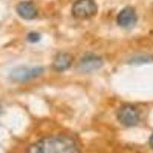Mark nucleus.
I'll return each mask as SVG.
<instances>
[{
	"instance_id": "nucleus-11",
	"label": "nucleus",
	"mask_w": 153,
	"mask_h": 153,
	"mask_svg": "<svg viewBox=\"0 0 153 153\" xmlns=\"http://www.w3.org/2000/svg\"><path fill=\"white\" fill-rule=\"evenodd\" d=\"M0 110H2V106H0Z\"/></svg>"
},
{
	"instance_id": "nucleus-7",
	"label": "nucleus",
	"mask_w": 153,
	"mask_h": 153,
	"mask_svg": "<svg viewBox=\"0 0 153 153\" xmlns=\"http://www.w3.org/2000/svg\"><path fill=\"white\" fill-rule=\"evenodd\" d=\"M17 14L25 19V20H34L37 16H38V11H37V6L32 3V2H20L16 8Z\"/></svg>"
},
{
	"instance_id": "nucleus-6",
	"label": "nucleus",
	"mask_w": 153,
	"mask_h": 153,
	"mask_svg": "<svg viewBox=\"0 0 153 153\" xmlns=\"http://www.w3.org/2000/svg\"><path fill=\"white\" fill-rule=\"evenodd\" d=\"M104 61L101 57H97L94 54H87L86 57H83L80 60V69L83 72H94V71H98L100 68H103Z\"/></svg>"
},
{
	"instance_id": "nucleus-5",
	"label": "nucleus",
	"mask_w": 153,
	"mask_h": 153,
	"mask_svg": "<svg viewBox=\"0 0 153 153\" xmlns=\"http://www.w3.org/2000/svg\"><path fill=\"white\" fill-rule=\"evenodd\" d=\"M138 16H136V11L133 8H124L118 12L117 16V23L120 25L121 28H132L133 25L136 23Z\"/></svg>"
},
{
	"instance_id": "nucleus-10",
	"label": "nucleus",
	"mask_w": 153,
	"mask_h": 153,
	"mask_svg": "<svg viewBox=\"0 0 153 153\" xmlns=\"http://www.w3.org/2000/svg\"><path fill=\"white\" fill-rule=\"evenodd\" d=\"M149 143H150V147L153 149V133H152V136H150V141H149Z\"/></svg>"
},
{
	"instance_id": "nucleus-8",
	"label": "nucleus",
	"mask_w": 153,
	"mask_h": 153,
	"mask_svg": "<svg viewBox=\"0 0 153 153\" xmlns=\"http://www.w3.org/2000/svg\"><path fill=\"white\" fill-rule=\"evenodd\" d=\"M72 55L66 54V52H60L54 57V61H52V69L57 71V72H63V71H66L72 66Z\"/></svg>"
},
{
	"instance_id": "nucleus-3",
	"label": "nucleus",
	"mask_w": 153,
	"mask_h": 153,
	"mask_svg": "<svg viewBox=\"0 0 153 153\" xmlns=\"http://www.w3.org/2000/svg\"><path fill=\"white\" fill-rule=\"evenodd\" d=\"M98 6L94 0H76V2L72 5V16L75 19H91L97 14Z\"/></svg>"
},
{
	"instance_id": "nucleus-9",
	"label": "nucleus",
	"mask_w": 153,
	"mask_h": 153,
	"mask_svg": "<svg viewBox=\"0 0 153 153\" xmlns=\"http://www.w3.org/2000/svg\"><path fill=\"white\" fill-rule=\"evenodd\" d=\"M40 34L38 32H29L28 34V37H26V40L29 42V43H37V42H40Z\"/></svg>"
},
{
	"instance_id": "nucleus-4",
	"label": "nucleus",
	"mask_w": 153,
	"mask_h": 153,
	"mask_svg": "<svg viewBox=\"0 0 153 153\" xmlns=\"http://www.w3.org/2000/svg\"><path fill=\"white\" fill-rule=\"evenodd\" d=\"M45 72V68L42 66H37V68H28V66H20L11 71L9 75V80L16 81V83H25V81H29L32 78H37L38 75H42Z\"/></svg>"
},
{
	"instance_id": "nucleus-2",
	"label": "nucleus",
	"mask_w": 153,
	"mask_h": 153,
	"mask_svg": "<svg viewBox=\"0 0 153 153\" xmlns=\"http://www.w3.org/2000/svg\"><path fill=\"white\" fill-rule=\"evenodd\" d=\"M117 118L123 126L133 127V126H138L139 121H141V112H139L138 107H135L132 104H124L118 109Z\"/></svg>"
},
{
	"instance_id": "nucleus-1",
	"label": "nucleus",
	"mask_w": 153,
	"mask_h": 153,
	"mask_svg": "<svg viewBox=\"0 0 153 153\" xmlns=\"http://www.w3.org/2000/svg\"><path fill=\"white\" fill-rule=\"evenodd\" d=\"M28 152L31 153H78V143L68 135H52L45 136L40 141L32 144Z\"/></svg>"
}]
</instances>
